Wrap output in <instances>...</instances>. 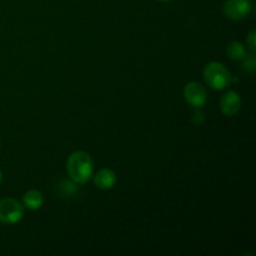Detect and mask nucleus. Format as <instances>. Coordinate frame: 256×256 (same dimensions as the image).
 I'll list each match as a JSON object with an SVG mask.
<instances>
[{"label":"nucleus","instance_id":"obj_1","mask_svg":"<svg viewBox=\"0 0 256 256\" xmlns=\"http://www.w3.org/2000/svg\"><path fill=\"white\" fill-rule=\"evenodd\" d=\"M68 174L78 185H84L94 175V162L85 152H75L68 159Z\"/></svg>","mask_w":256,"mask_h":256},{"label":"nucleus","instance_id":"obj_2","mask_svg":"<svg viewBox=\"0 0 256 256\" xmlns=\"http://www.w3.org/2000/svg\"><path fill=\"white\" fill-rule=\"evenodd\" d=\"M204 80L212 89L224 90L232 84V76L222 62H212L205 66Z\"/></svg>","mask_w":256,"mask_h":256},{"label":"nucleus","instance_id":"obj_3","mask_svg":"<svg viewBox=\"0 0 256 256\" xmlns=\"http://www.w3.org/2000/svg\"><path fill=\"white\" fill-rule=\"evenodd\" d=\"M24 216V205L14 199L0 200V222L6 225L18 224Z\"/></svg>","mask_w":256,"mask_h":256},{"label":"nucleus","instance_id":"obj_4","mask_svg":"<svg viewBox=\"0 0 256 256\" xmlns=\"http://www.w3.org/2000/svg\"><path fill=\"white\" fill-rule=\"evenodd\" d=\"M184 98L192 106L202 108L208 100L206 89L199 82H189L184 89Z\"/></svg>","mask_w":256,"mask_h":256},{"label":"nucleus","instance_id":"obj_5","mask_svg":"<svg viewBox=\"0 0 256 256\" xmlns=\"http://www.w3.org/2000/svg\"><path fill=\"white\" fill-rule=\"evenodd\" d=\"M224 12L226 16L232 20L245 19L252 12V2L250 0H228Z\"/></svg>","mask_w":256,"mask_h":256},{"label":"nucleus","instance_id":"obj_6","mask_svg":"<svg viewBox=\"0 0 256 256\" xmlns=\"http://www.w3.org/2000/svg\"><path fill=\"white\" fill-rule=\"evenodd\" d=\"M242 98L236 92H228L220 102V108L225 116L232 118L242 109Z\"/></svg>","mask_w":256,"mask_h":256},{"label":"nucleus","instance_id":"obj_7","mask_svg":"<svg viewBox=\"0 0 256 256\" xmlns=\"http://www.w3.org/2000/svg\"><path fill=\"white\" fill-rule=\"evenodd\" d=\"M94 182L102 190H110L116 184V174L110 169H102L95 174Z\"/></svg>","mask_w":256,"mask_h":256},{"label":"nucleus","instance_id":"obj_8","mask_svg":"<svg viewBox=\"0 0 256 256\" xmlns=\"http://www.w3.org/2000/svg\"><path fill=\"white\" fill-rule=\"evenodd\" d=\"M22 202L26 209L36 212L44 204V195L39 190H29L22 198Z\"/></svg>","mask_w":256,"mask_h":256},{"label":"nucleus","instance_id":"obj_9","mask_svg":"<svg viewBox=\"0 0 256 256\" xmlns=\"http://www.w3.org/2000/svg\"><path fill=\"white\" fill-rule=\"evenodd\" d=\"M226 54L232 60H235V62H242V60L246 56L248 52L242 42H232L228 45Z\"/></svg>","mask_w":256,"mask_h":256},{"label":"nucleus","instance_id":"obj_10","mask_svg":"<svg viewBox=\"0 0 256 256\" xmlns=\"http://www.w3.org/2000/svg\"><path fill=\"white\" fill-rule=\"evenodd\" d=\"M58 192L62 195V198H70L78 192V184L72 182H66V180H62L59 185H58Z\"/></svg>","mask_w":256,"mask_h":256},{"label":"nucleus","instance_id":"obj_11","mask_svg":"<svg viewBox=\"0 0 256 256\" xmlns=\"http://www.w3.org/2000/svg\"><path fill=\"white\" fill-rule=\"evenodd\" d=\"M242 69L245 72H250V74H254L256 69V59H255V52H250L246 54V56L242 60Z\"/></svg>","mask_w":256,"mask_h":256},{"label":"nucleus","instance_id":"obj_12","mask_svg":"<svg viewBox=\"0 0 256 256\" xmlns=\"http://www.w3.org/2000/svg\"><path fill=\"white\" fill-rule=\"evenodd\" d=\"M246 44H248V46L250 48V50H252V52H255V50H256V32L255 30H252V32L249 34V36H248V40H246Z\"/></svg>","mask_w":256,"mask_h":256},{"label":"nucleus","instance_id":"obj_13","mask_svg":"<svg viewBox=\"0 0 256 256\" xmlns=\"http://www.w3.org/2000/svg\"><path fill=\"white\" fill-rule=\"evenodd\" d=\"M205 122V114L200 110H198L194 115H192V122L196 125H202Z\"/></svg>","mask_w":256,"mask_h":256},{"label":"nucleus","instance_id":"obj_14","mask_svg":"<svg viewBox=\"0 0 256 256\" xmlns=\"http://www.w3.org/2000/svg\"><path fill=\"white\" fill-rule=\"evenodd\" d=\"M2 170H0V184H2Z\"/></svg>","mask_w":256,"mask_h":256},{"label":"nucleus","instance_id":"obj_15","mask_svg":"<svg viewBox=\"0 0 256 256\" xmlns=\"http://www.w3.org/2000/svg\"><path fill=\"white\" fill-rule=\"evenodd\" d=\"M160 2H172V0H160Z\"/></svg>","mask_w":256,"mask_h":256}]
</instances>
